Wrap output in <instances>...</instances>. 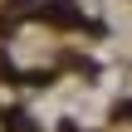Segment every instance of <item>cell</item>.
<instances>
[{
  "label": "cell",
  "mask_w": 132,
  "mask_h": 132,
  "mask_svg": "<svg viewBox=\"0 0 132 132\" xmlns=\"http://www.w3.org/2000/svg\"><path fill=\"white\" fill-rule=\"evenodd\" d=\"M39 15H44L49 24H64V29H78V24H83V15H78L69 0H44V10H39Z\"/></svg>",
  "instance_id": "obj_1"
},
{
  "label": "cell",
  "mask_w": 132,
  "mask_h": 132,
  "mask_svg": "<svg viewBox=\"0 0 132 132\" xmlns=\"http://www.w3.org/2000/svg\"><path fill=\"white\" fill-rule=\"evenodd\" d=\"M5 132H34V122L24 113H5Z\"/></svg>",
  "instance_id": "obj_2"
},
{
  "label": "cell",
  "mask_w": 132,
  "mask_h": 132,
  "mask_svg": "<svg viewBox=\"0 0 132 132\" xmlns=\"http://www.w3.org/2000/svg\"><path fill=\"white\" fill-rule=\"evenodd\" d=\"M59 132H73V122H64V127H59Z\"/></svg>",
  "instance_id": "obj_3"
}]
</instances>
